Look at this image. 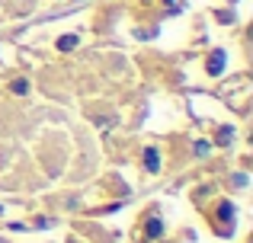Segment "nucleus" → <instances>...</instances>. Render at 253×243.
Instances as JSON below:
<instances>
[{
  "instance_id": "obj_1",
  "label": "nucleus",
  "mask_w": 253,
  "mask_h": 243,
  "mask_svg": "<svg viewBox=\"0 0 253 243\" xmlns=\"http://www.w3.org/2000/svg\"><path fill=\"white\" fill-rule=\"evenodd\" d=\"M144 170H148V173H161V150L157 147L144 150Z\"/></svg>"
},
{
  "instance_id": "obj_2",
  "label": "nucleus",
  "mask_w": 253,
  "mask_h": 243,
  "mask_svg": "<svg viewBox=\"0 0 253 243\" xmlns=\"http://www.w3.org/2000/svg\"><path fill=\"white\" fill-rule=\"evenodd\" d=\"M221 70H224V51H221V48H215V51H211V58H209V74H211V77H218Z\"/></svg>"
},
{
  "instance_id": "obj_3",
  "label": "nucleus",
  "mask_w": 253,
  "mask_h": 243,
  "mask_svg": "<svg viewBox=\"0 0 253 243\" xmlns=\"http://www.w3.org/2000/svg\"><path fill=\"white\" fill-rule=\"evenodd\" d=\"M77 45H81V35H77V32H68V35L58 38V51H71V48H77Z\"/></svg>"
},
{
  "instance_id": "obj_4",
  "label": "nucleus",
  "mask_w": 253,
  "mask_h": 243,
  "mask_svg": "<svg viewBox=\"0 0 253 243\" xmlns=\"http://www.w3.org/2000/svg\"><path fill=\"white\" fill-rule=\"evenodd\" d=\"M161 234H164V221H161V218H151V221H148V237L157 240Z\"/></svg>"
},
{
  "instance_id": "obj_5",
  "label": "nucleus",
  "mask_w": 253,
  "mask_h": 243,
  "mask_svg": "<svg viewBox=\"0 0 253 243\" xmlns=\"http://www.w3.org/2000/svg\"><path fill=\"white\" fill-rule=\"evenodd\" d=\"M13 93H16V96H26V93H29V80H13Z\"/></svg>"
},
{
  "instance_id": "obj_6",
  "label": "nucleus",
  "mask_w": 253,
  "mask_h": 243,
  "mask_svg": "<svg viewBox=\"0 0 253 243\" xmlns=\"http://www.w3.org/2000/svg\"><path fill=\"white\" fill-rule=\"evenodd\" d=\"M192 150H196L199 157H205V154L211 150V144H209V141H196V144H192Z\"/></svg>"
},
{
  "instance_id": "obj_7",
  "label": "nucleus",
  "mask_w": 253,
  "mask_h": 243,
  "mask_svg": "<svg viewBox=\"0 0 253 243\" xmlns=\"http://www.w3.org/2000/svg\"><path fill=\"white\" fill-rule=\"evenodd\" d=\"M231 138H234V128H221V135H218V144H231Z\"/></svg>"
},
{
  "instance_id": "obj_8",
  "label": "nucleus",
  "mask_w": 253,
  "mask_h": 243,
  "mask_svg": "<svg viewBox=\"0 0 253 243\" xmlns=\"http://www.w3.org/2000/svg\"><path fill=\"white\" fill-rule=\"evenodd\" d=\"M221 218L228 221V227H231V221H234V205H221Z\"/></svg>"
},
{
  "instance_id": "obj_9",
  "label": "nucleus",
  "mask_w": 253,
  "mask_h": 243,
  "mask_svg": "<svg viewBox=\"0 0 253 243\" xmlns=\"http://www.w3.org/2000/svg\"><path fill=\"white\" fill-rule=\"evenodd\" d=\"M167 3H170V0H167Z\"/></svg>"
}]
</instances>
